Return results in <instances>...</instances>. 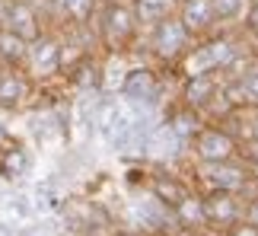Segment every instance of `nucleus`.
<instances>
[{"instance_id":"nucleus-1","label":"nucleus","mask_w":258,"mask_h":236,"mask_svg":"<svg viewBox=\"0 0 258 236\" xmlns=\"http://www.w3.org/2000/svg\"><path fill=\"white\" fill-rule=\"evenodd\" d=\"M93 32H96V45L105 51V57H124L131 54V48L141 45L144 29L137 23L131 4L99 0L93 16Z\"/></svg>"},{"instance_id":"nucleus-2","label":"nucleus","mask_w":258,"mask_h":236,"mask_svg":"<svg viewBox=\"0 0 258 236\" xmlns=\"http://www.w3.org/2000/svg\"><path fill=\"white\" fill-rule=\"evenodd\" d=\"M242 48V32L239 29H220L211 38H201L188 48L182 64L175 67L178 77H223L236 51Z\"/></svg>"},{"instance_id":"nucleus-3","label":"nucleus","mask_w":258,"mask_h":236,"mask_svg":"<svg viewBox=\"0 0 258 236\" xmlns=\"http://www.w3.org/2000/svg\"><path fill=\"white\" fill-rule=\"evenodd\" d=\"M144 48H147V57L153 61V67H163V71H175L182 64V57L188 54V48L195 42L188 38V32L178 26V19H160L153 23L150 29H144Z\"/></svg>"},{"instance_id":"nucleus-4","label":"nucleus","mask_w":258,"mask_h":236,"mask_svg":"<svg viewBox=\"0 0 258 236\" xmlns=\"http://www.w3.org/2000/svg\"><path fill=\"white\" fill-rule=\"evenodd\" d=\"M195 172L201 175L204 192H230V195H249L258 185L252 182V172L245 169L239 160H226V163H214V166H195Z\"/></svg>"},{"instance_id":"nucleus-5","label":"nucleus","mask_w":258,"mask_h":236,"mask_svg":"<svg viewBox=\"0 0 258 236\" xmlns=\"http://www.w3.org/2000/svg\"><path fill=\"white\" fill-rule=\"evenodd\" d=\"M61 42L64 38L45 29L35 42H29V54H26V74L32 77L35 83L51 80V77L61 74Z\"/></svg>"},{"instance_id":"nucleus-6","label":"nucleus","mask_w":258,"mask_h":236,"mask_svg":"<svg viewBox=\"0 0 258 236\" xmlns=\"http://www.w3.org/2000/svg\"><path fill=\"white\" fill-rule=\"evenodd\" d=\"M191 156H195V166H214V163L236 160V141L220 125L204 122V128L191 137Z\"/></svg>"},{"instance_id":"nucleus-7","label":"nucleus","mask_w":258,"mask_h":236,"mask_svg":"<svg viewBox=\"0 0 258 236\" xmlns=\"http://www.w3.org/2000/svg\"><path fill=\"white\" fill-rule=\"evenodd\" d=\"M201 217L204 227L214 233H226L242 220V195L230 192H201Z\"/></svg>"},{"instance_id":"nucleus-8","label":"nucleus","mask_w":258,"mask_h":236,"mask_svg":"<svg viewBox=\"0 0 258 236\" xmlns=\"http://www.w3.org/2000/svg\"><path fill=\"white\" fill-rule=\"evenodd\" d=\"M0 29L19 35L23 42H35L45 32V23L29 0H4L0 4Z\"/></svg>"},{"instance_id":"nucleus-9","label":"nucleus","mask_w":258,"mask_h":236,"mask_svg":"<svg viewBox=\"0 0 258 236\" xmlns=\"http://www.w3.org/2000/svg\"><path fill=\"white\" fill-rule=\"evenodd\" d=\"M175 19H178V26L188 32L191 42H201V38H211L214 32H220L211 0H178Z\"/></svg>"},{"instance_id":"nucleus-10","label":"nucleus","mask_w":258,"mask_h":236,"mask_svg":"<svg viewBox=\"0 0 258 236\" xmlns=\"http://www.w3.org/2000/svg\"><path fill=\"white\" fill-rule=\"evenodd\" d=\"M121 93L134 102H156L163 93V74L153 64H134L124 71Z\"/></svg>"},{"instance_id":"nucleus-11","label":"nucleus","mask_w":258,"mask_h":236,"mask_svg":"<svg viewBox=\"0 0 258 236\" xmlns=\"http://www.w3.org/2000/svg\"><path fill=\"white\" fill-rule=\"evenodd\" d=\"M35 96V80L19 67H0V109L4 112H19L32 102Z\"/></svg>"},{"instance_id":"nucleus-12","label":"nucleus","mask_w":258,"mask_h":236,"mask_svg":"<svg viewBox=\"0 0 258 236\" xmlns=\"http://www.w3.org/2000/svg\"><path fill=\"white\" fill-rule=\"evenodd\" d=\"M150 192H153V198L166 204V208H178L188 195H191V182H185L182 175H172V172H153L150 175Z\"/></svg>"},{"instance_id":"nucleus-13","label":"nucleus","mask_w":258,"mask_h":236,"mask_svg":"<svg viewBox=\"0 0 258 236\" xmlns=\"http://www.w3.org/2000/svg\"><path fill=\"white\" fill-rule=\"evenodd\" d=\"M131 10H134L141 29H150L153 23H160V19L175 16L178 0H131Z\"/></svg>"},{"instance_id":"nucleus-14","label":"nucleus","mask_w":258,"mask_h":236,"mask_svg":"<svg viewBox=\"0 0 258 236\" xmlns=\"http://www.w3.org/2000/svg\"><path fill=\"white\" fill-rule=\"evenodd\" d=\"M26 54H29V42H23L19 35L0 29V67H19L26 71Z\"/></svg>"},{"instance_id":"nucleus-15","label":"nucleus","mask_w":258,"mask_h":236,"mask_svg":"<svg viewBox=\"0 0 258 236\" xmlns=\"http://www.w3.org/2000/svg\"><path fill=\"white\" fill-rule=\"evenodd\" d=\"M172 217H175L178 227H185L188 233L204 230V217H201V192H191L182 204H178V208H172Z\"/></svg>"},{"instance_id":"nucleus-16","label":"nucleus","mask_w":258,"mask_h":236,"mask_svg":"<svg viewBox=\"0 0 258 236\" xmlns=\"http://www.w3.org/2000/svg\"><path fill=\"white\" fill-rule=\"evenodd\" d=\"M211 7L220 29H239L245 19V10H249V0H211Z\"/></svg>"},{"instance_id":"nucleus-17","label":"nucleus","mask_w":258,"mask_h":236,"mask_svg":"<svg viewBox=\"0 0 258 236\" xmlns=\"http://www.w3.org/2000/svg\"><path fill=\"white\" fill-rule=\"evenodd\" d=\"M172 122H175V125H172L175 134L188 137V141H191V137L204 128V118L198 115V112H191V109H185V105H178V115H172Z\"/></svg>"},{"instance_id":"nucleus-18","label":"nucleus","mask_w":258,"mask_h":236,"mask_svg":"<svg viewBox=\"0 0 258 236\" xmlns=\"http://www.w3.org/2000/svg\"><path fill=\"white\" fill-rule=\"evenodd\" d=\"M239 32L249 45L258 48V0H249V10H245V19H242Z\"/></svg>"},{"instance_id":"nucleus-19","label":"nucleus","mask_w":258,"mask_h":236,"mask_svg":"<svg viewBox=\"0 0 258 236\" xmlns=\"http://www.w3.org/2000/svg\"><path fill=\"white\" fill-rule=\"evenodd\" d=\"M0 153H4V163H0V172L4 175H16L26 166V153L19 147H0Z\"/></svg>"},{"instance_id":"nucleus-20","label":"nucleus","mask_w":258,"mask_h":236,"mask_svg":"<svg viewBox=\"0 0 258 236\" xmlns=\"http://www.w3.org/2000/svg\"><path fill=\"white\" fill-rule=\"evenodd\" d=\"M242 220L252 223V227H258V189L242 198Z\"/></svg>"},{"instance_id":"nucleus-21","label":"nucleus","mask_w":258,"mask_h":236,"mask_svg":"<svg viewBox=\"0 0 258 236\" xmlns=\"http://www.w3.org/2000/svg\"><path fill=\"white\" fill-rule=\"evenodd\" d=\"M223 236H258V227H252V223H245V220H239V223H233V227L226 230Z\"/></svg>"},{"instance_id":"nucleus-22","label":"nucleus","mask_w":258,"mask_h":236,"mask_svg":"<svg viewBox=\"0 0 258 236\" xmlns=\"http://www.w3.org/2000/svg\"><path fill=\"white\" fill-rule=\"evenodd\" d=\"M249 137L258 141V112H252V122H249Z\"/></svg>"},{"instance_id":"nucleus-23","label":"nucleus","mask_w":258,"mask_h":236,"mask_svg":"<svg viewBox=\"0 0 258 236\" xmlns=\"http://www.w3.org/2000/svg\"><path fill=\"white\" fill-rule=\"evenodd\" d=\"M83 236H112V233H105V230H99V227H89Z\"/></svg>"},{"instance_id":"nucleus-24","label":"nucleus","mask_w":258,"mask_h":236,"mask_svg":"<svg viewBox=\"0 0 258 236\" xmlns=\"http://www.w3.org/2000/svg\"><path fill=\"white\" fill-rule=\"evenodd\" d=\"M147 236H172L169 230H153V233H147Z\"/></svg>"},{"instance_id":"nucleus-25","label":"nucleus","mask_w":258,"mask_h":236,"mask_svg":"<svg viewBox=\"0 0 258 236\" xmlns=\"http://www.w3.org/2000/svg\"><path fill=\"white\" fill-rule=\"evenodd\" d=\"M249 172H252V182H255V185H258V163H255V166H252V169H249Z\"/></svg>"},{"instance_id":"nucleus-26","label":"nucleus","mask_w":258,"mask_h":236,"mask_svg":"<svg viewBox=\"0 0 258 236\" xmlns=\"http://www.w3.org/2000/svg\"><path fill=\"white\" fill-rule=\"evenodd\" d=\"M112 4H131V0H112Z\"/></svg>"}]
</instances>
